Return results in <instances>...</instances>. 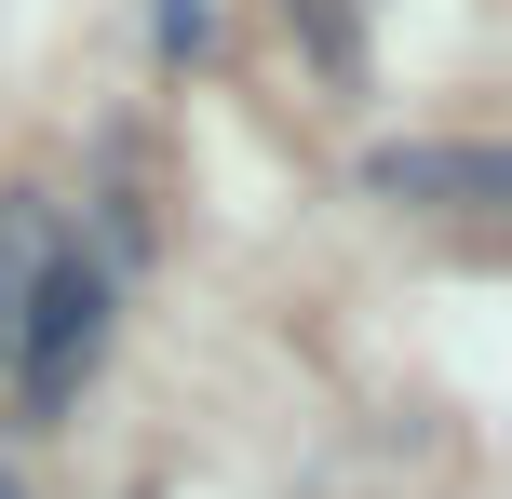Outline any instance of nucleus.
Wrapping results in <instances>:
<instances>
[{
    "instance_id": "nucleus-1",
    "label": "nucleus",
    "mask_w": 512,
    "mask_h": 499,
    "mask_svg": "<svg viewBox=\"0 0 512 499\" xmlns=\"http://www.w3.org/2000/svg\"><path fill=\"white\" fill-rule=\"evenodd\" d=\"M14 351H27V405H68L81 392V365L108 351V270L81 257V243H54L41 270H27V297H14Z\"/></svg>"
},
{
    "instance_id": "nucleus-3",
    "label": "nucleus",
    "mask_w": 512,
    "mask_h": 499,
    "mask_svg": "<svg viewBox=\"0 0 512 499\" xmlns=\"http://www.w3.org/2000/svg\"><path fill=\"white\" fill-rule=\"evenodd\" d=\"M149 41H162V54H176V68H189V54L216 41V0H149Z\"/></svg>"
},
{
    "instance_id": "nucleus-4",
    "label": "nucleus",
    "mask_w": 512,
    "mask_h": 499,
    "mask_svg": "<svg viewBox=\"0 0 512 499\" xmlns=\"http://www.w3.org/2000/svg\"><path fill=\"white\" fill-rule=\"evenodd\" d=\"M0 499H27V486H14V473H0Z\"/></svg>"
},
{
    "instance_id": "nucleus-2",
    "label": "nucleus",
    "mask_w": 512,
    "mask_h": 499,
    "mask_svg": "<svg viewBox=\"0 0 512 499\" xmlns=\"http://www.w3.org/2000/svg\"><path fill=\"white\" fill-rule=\"evenodd\" d=\"M364 189H378V203H499L512 162L499 149H432V135H405V149L364 162Z\"/></svg>"
}]
</instances>
